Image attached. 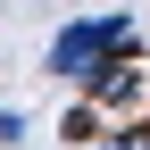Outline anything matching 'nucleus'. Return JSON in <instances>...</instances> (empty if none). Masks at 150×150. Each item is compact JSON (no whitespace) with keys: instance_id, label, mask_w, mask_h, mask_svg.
Here are the masks:
<instances>
[{"instance_id":"f03ea898","label":"nucleus","mask_w":150,"mask_h":150,"mask_svg":"<svg viewBox=\"0 0 150 150\" xmlns=\"http://www.w3.org/2000/svg\"><path fill=\"white\" fill-rule=\"evenodd\" d=\"M117 42H134V25H125V17H83V25H67L59 42H50V75H100V59Z\"/></svg>"},{"instance_id":"f257e3e1","label":"nucleus","mask_w":150,"mask_h":150,"mask_svg":"<svg viewBox=\"0 0 150 150\" xmlns=\"http://www.w3.org/2000/svg\"><path fill=\"white\" fill-rule=\"evenodd\" d=\"M92 100L108 125H150V59H134V42H117L92 75Z\"/></svg>"},{"instance_id":"39448f33","label":"nucleus","mask_w":150,"mask_h":150,"mask_svg":"<svg viewBox=\"0 0 150 150\" xmlns=\"http://www.w3.org/2000/svg\"><path fill=\"white\" fill-rule=\"evenodd\" d=\"M17 134H25V108H17V100H0V142H17Z\"/></svg>"},{"instance_id":"20e7f679","label":"nucleus","mask_w":150,"mask_h":150,"mask_svg":"<svg viewBox=\"0 0 150 150\" xmlns=\"http://www.w3.org/2000/svg\"><path fill=\"white\" fill-rule=\"evenodd\" d=\"M100 150H150V125H108Z\"/></svg>"},{"instance_id":"7ed1b4c3","label":"nucleus","mask_w":150,"mask_h":150,"mask_svg":"<svg viewBox=\"0 0 150 150\" xmlns=\"http://www.w3.org/2000/svg\"><path fill=\"white\" fill-rule=\"evenodd\" d=\"M100 125H108V117H100V100H75L67 117H59V142H100Z\"/></svg>"}]
</instances>
